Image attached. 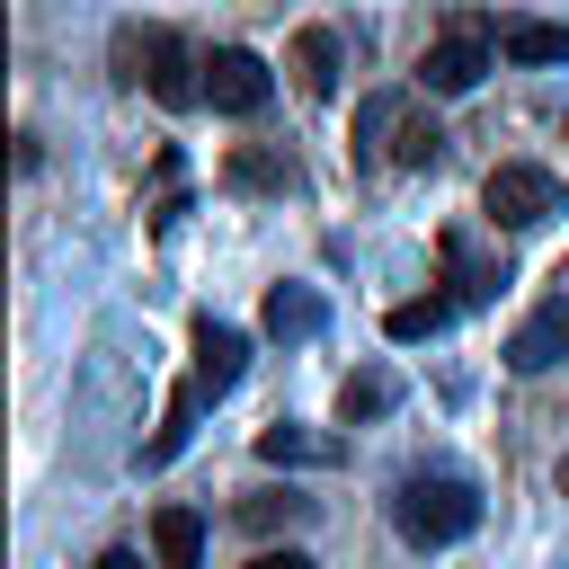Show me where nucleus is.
Wrapping results in <instances>:
<instances>
[{
    "label": "nucleus",
    "instance_id": "f257e3e1",
    "mask_svg": "<svg viewBox=\"0 0 569 569\" xmlns=\"http://www.w3.org/2000/svg\"><path fill=\"white\" fill-rule=\"evenodd\" d=\"M391 525H400V542H418V551L471 542V533H480V489H471V480H453V471H418V480H400Z\"/></svg>",
    "mask_w": 569,
    "mask_h": 569
},
{
    "label": "nucleus",
    "instance_id": "f03ea898",
    "mask_svg": "<svg viewBox=\"0 0 569 569\" xmlns=\"http://www.w3.org/2000/svg\"><path fill=\"white\" fill-rule=\"evenodd\" d=\"M196 71H204V62H196L169 27H124V36H116V80H151L160 107H196V98H204Z\"/></svg>",
    "mask_w": 569,
    "mask_h": 569
},
{
    "label": "nucleus",
    "instance_id": "7ed1b4c3",
    "mask_svg": "<svg viewBox=\"0 0 569 569\" xmlns=\"http://www.w3.org/2000/svg\"><path fill=\"white\" fill-rule=\"evenodd\" d=\"M480 204H489V222H498V231H533V222H551L569 196H560V178H551V169H533V160H498V169H489V187H480Z\"/></svg>",
    "mask_w": 569,
    "mask_h": 569
},
{
    "label": "nucleus",
    "instance_id": "20e7f679",
    "mask_svg": "<svg viewBox=\"0 0 569 569\" xmlns=\"http://www.w3.org/2000/svg\"><path fill=\"white\" fill-rule=\"evenodd\" d=\"M204 98H213L222 116H258V107L276 98V80H267V62H258L249 44H213V53H204Z\"/></svg>",
    "mask_w": 569,
    "mask_h": 569
},
{
    "label": "nucleus",
    "instance_id": "39448f33",
    "mask_svg": "<svg viewBox=\"0 0 569 569\" xmlns=\"http://www.w3.org/2000/svg\"><path fill=\"white\" fill-rule=\"evenodd\" d=\"M560 356H569V293L533 302V311L516 320V338H507V365H516V373H551Z\"/></svg>",
    "mask_w": 569,
    "mask_h": 569
},
{
    "label": "nucleus",
    "instance_id": "423d86ee",
    "mask_svg": "<svg viewBox=\"0 0 569 569\" xmlns=\"http://www.w3.org/2000/svg\"><path fill=\"white\" fill-rule=\"evenodd\" d=\"M240 373H249V338L231 320H196V391L204 400H231Z\"/></svg>",
    "mask_w": 569,
    "mask_h": 569
},
{
    "label": "nucleus",
    "instance_id": "0eeeda50",
    "mask_svg": "<svg viewBox=\"0 0 569 569\" xmlns=\"http://www.w3.org/2000/svg\"><path fill=\"white\" fill-rule=\"evenodd\" d=\"M320 329H329V302H320V284H276V293H267V338L302 347V338H320Z\"/></svg>",
    "mask_w": 569,
    "mask_h": 569
},
{
    "label": "nucleus",
    "instance_id": "6e6552de",
    "mask_svg": "<svg viewBox=\"0 0 569 569\" xmlns=\"http://www.w3.org/2000/svg\"><path fill=\"white\" fill-rule=\"evenodd\" d=\"M151 551H160V569H204V516L196 507H160L151 516Z\"/></svg>",
    "mask_w": 569,
    "mask_h": 569
},
{
    "label": "nucleus",
    "instance_id": "1a4fd4ad",
    "mask_svg": "<svg viewBox=\"0 0 569 569\" xmlns=\"http://www.w3.org/2000/svg\"><path fill=\"white\" fill-rule=\"evenodd\" d=\"M480 71H489V53H480L471 36H453V44H436V53H427V89H436V98L480 89Z\"/></svg>",
    "mask_w": 569,
    "mask_h": 569
},
{
    "label": "nucleus",
    "instance_id": "9d476101",
    "mask_svg": "<svg viewBox=\"0 0 569 569\" xmlns=\"http://www.w3.org/2000/svg\"><path fill=\"white\" fill-rule=\"evenodd\" d=\"M391 409H400V373L365 365V373L338 382V418H347V427H356V418H391Z\"/></svg>",
    "mask_w": 569,
    "mask_h": 569
},
{
    "label": "nucleus",
    "instance_id": "9b49d317",
    "mask_svg": "<svg viewBox=\"0 0 569 569\" xmlns=\"http://www.w3.org/2000/svg\"><path fill=\"white\" fill-rule=\"evenodd\" d=\"M258 462H338V436H311V427H293V418H276V427H258Z\"/></svg>",
    "mask_w": 569,
    "mask_h": 569
},
{
    "label": "nucleus",
    "instance_id": "f8f14e48",
    "mask_svg": "<svg viewBox=\"0 0 569 569\" xmlns=\"http://www.w3.org/2000/svg\"><path fill=\"white\" fill-rule=\"evenodd\" d=\"M445 267H453V302H489L507 284V258H480L471 240H445Z\"/></svg>",
    "mask_w": 569,
    "mask_h": 569
},
{
    "label": "nucleus",
    "instance_id": "ddd939ff",
    "mask_svg": "<svg viewBox=\"0 0 569 569\" xmlns=\"http://www.w3.org/2000/svg\"><path fill=\"white\" fill-rule=\"evenodd\" d=\"M196 409H204V391H196V382H187V391H169V409H160V436L142 445V462H151V471H160V462H178V445L196 436Z\"/></svg>",
    "mask_w": 569,
    "mask_h": 569
},
{
    "label": "nucleus",
    "instance_id": "4468645a",
    "mask_svg": "<svg viewBox=\"0 0 569 569\" xmlns=\"http://www.w3.org/2000/svg\"><path fill=\"white\" fill-rule=\"evenodd\" d=\"M498 53H507V62H569V27H551V18H516V27L498 36Z\"/></svg>",
    "mask_w": 569,
    "mask_h": 569
},
{
    "label": "nucleus",
    "instance_id": "2eb2a0df",
    "mask_svg": "<svg viewBox=\"0 0 569 569\" xmlns=\"http://www.w3.org/2000/svg\"><path fill=\"white\" fill-rule=\"evenodd\" d=\"M445 320H453V293H418V302H391V311H382V329H391L400 347H418V338H436Z\"/></svg>",
    "mask_w": 569,
    "mask_h": 569
},
{
    "label": "nucleus",
    "instance_id": "dca6fc26",
    "mask_svg": "<svg viewBox=\"0 0 569 569\" xmlns=\"http://www.w3.org/2000/svg\"><path fill=\"white\" fill-rule=\"evenodd\" d=\"M445 160V124L436 116H400V133H391V169H436Z\"/></svg>",
    "mask_w": 569,
    "mask_h": 569
},
{
    "label": "nucleus",
    "instance_id": "f3484780",
    "mask_svg": "<svg viewBox=\"0 0 569 569\" xmlns=\"http://www.w3.org/2000/svg\"><path fill=\"white\" fill-rule=\"evenodd\" d=\"M293 62H302V89H311V98L338 89V36H329V27H311V36L293 44Z\"/></svg>",
    "mask_w": 569,
    "mask_h": 569
},
{
    "label": "nucleus",
    "instance_id": "a211bd4d",
    "mask_svg": "<svg viewBox=\"0 0 569 569\" xmlns=\"http://www.w3.org/2000/svg\"><path fill=\"white\" fill-rule=\"evenodd\" d=\"M231 187H293V169L276 151H231Z\"/></svg>",
    "mask_w": 569,
    "mask_h": 569
},
{
    "label": "nucleus",
    "instance_id": "6ab92c4d",
    "mask_svg": "<svg viewBox=\"0 0 569 569\" xmlns=\"http://www.w3.org/2000/svg\"><path fill=\"white\" fill-rule=\"evenodd\" d=\"M240 516H249V525H293V516H311V498H293V489H284V498H249Z\"/></svg>",
    "mask_w": 569,
    "mask_h": 569
},
{
    "label": "nucleus",
    "instance_id": "aec40b11",
    "mask_svg": "<svg viewBox=\"0 0 569 569\" xmlns=\"http://www.w3.org/2000/svg\"><path fill=\"white\" fill-rule=\"evenodd\" d=\"M249 569H311V560H302V551H258Z\"/></svg>",
    "mask_w": 569,
    "mask_h": 569
},
{
    "label": "nucleus",
    "instance_id": "412c9836",
    "mask_svg": "<svg viewBox=\"0 0 569 569\" xmlns=\"http://www.w3.org/2000/svg\"><path fill=\"white\" fill-rule=\"evenodd\" d=\"M89 569H142V551H98Z\"/></svg>",
    "mask_w": 569,
    "mask_h": 569
},
{
    "label": "nucleus",
    "instance_id": "4be33fe9",
    "mask_svg": "<svg viewBox=\"0 0 569 569\" xmlns=\"http://www.w3.org/2000/svg\"><path fill=\"white\" fill-rule=\"evenodd\" d=\"M560 489H569V453H560Z\"/></svg>",
    "mask_w": 569,
    "mask_h": 569
}]
</instances>
